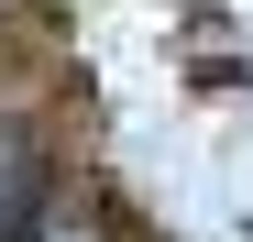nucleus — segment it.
Returning a JSON list of instances; mask_svg holds the SVG:
<instances>
[{
    "mask_svg": "<svg viewBox=\"0 0 253 242\" xmlns=\"http://www.w3.org/2000/svg\"><path fill=\"white\" fill-rule=\"evenodd\" d=\"M33 231V187H0V242H22Z\"/></svg>",
    "mask_w": 253,
    "mask_h": 242,
    "instance_id": "nucleus-1",
    "label": "nucleus"
}]
</instances>
